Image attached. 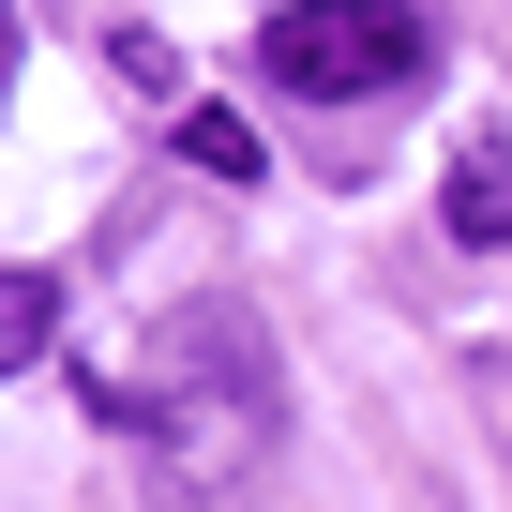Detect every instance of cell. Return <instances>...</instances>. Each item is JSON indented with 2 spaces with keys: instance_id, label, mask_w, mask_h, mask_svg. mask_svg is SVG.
<instances>
[{
  "instance_id": "6da1fadb",
  "label": "cell",
  "mask_w": 512,
  "mask_h": 512,
  "mask_svg": "<svg viewBox=\"0 0 512 512\" xmlns=\"http://www.w3.org/2000/svg\"><path fill=\"white\" fill-rule=\"evenodd\" d=\"M91 422L181 452L196 482H256V452L287 437L272 332H256L241 302H181V317H166V377H106V362H91Z\"/></svg>"
},
{
  "instance_id": "7a4b0ae2",
  "label": "cell",
  "mask_w": 512,
  "mask_h": 512,
  "mask_svg": "<svg viewBox=\"0 0 512 512\" xmlns=\"http://www.w3.org/2000/svg\"><path fill=\"white\" fill-rule=\"evenodd\" d=\"M256 76L272 91H422L437 76V31L422 0H272V31H256Z\"/></svg>"
},
{
  "instance_id": "3957f363",
  "label": "cell",
  "mask_w": 512,
  "mask_h": 512,
  "mask_svg": "<svg viewBox=\"0 0 512 512\" xmlns=\"http://www.w3.org/2000/svg\"><path fill=\"white\" fill-rule=\"evenodd\" d=\"M181 166L241 196V181H256V166H272V151H256V121H241V106H181Z\"/></svg>"
},
{
  "instance_id": "277c9868",
  "label": "cell",
  "mask_w": 512,
  "mask_h": 512,
  "mask_svg": "<svg viewBox=\"0 0 512 512\" xmlns=\"http://www.w3.org/2000/svg\"><path fill=\"white\" fill-rule=\"evenodd\" d=\"M46 347H61V287L46 272H0V377H31Z\"/></svg>"
},
{
  "instance_id": "5b68a950",
  "label": "cell",
  "mask_w": 512,
  "mask_h": 512,
  "mask_svg": "<svg viewBox=\"0 0 512 512\" xmlns=\"http://www.w3.org/2000/svg\"><path fill=\"white\" fill-rule=\"evenodd\" d=\"M452 241H512V166H497V136L452 166Z\"/></svg>"
},
{
  "instance_id": "8992f818",
  "label": "cell",
  "mask_w": 512,
  "mask_h": 512,
  "mask_svg": "<svg viewBox=\"0 0 512 512\" xmlns=\"http://www.w3.org/2000/svg\"><path fill=\"white\" fill-rule=\"evenodd\" d=\"M0 91H16V16H0Z\"/></svg>"
}]
</instances>
